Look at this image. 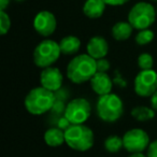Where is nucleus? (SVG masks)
Here are the masks:
<instances>
[{"instance_id":"393cba45","label":"nucleus","mask_w":157,"mask_h":157,"mask_svg":"<svg viewBox=\"0 0 157 157\" xmlns=\"http://www.w3.org/2000/svg\"><path fill=\"white\" fill-rule=\"evenodd\" d=\"M71 123L69 122V120H68L67 117H63V118H60V120L58 121V127L60 129H63V131L66 130V129H68L70 126H71Z\"/></svg>"},{"instance_id":"a878e982","label":"nucleus","mask_w":157,"mask_h":157,"mask_svg":"<svg viewBox=\"0 0 157 157\" xmlns=\"http://www.w3.org/2000/svg\"><path fill=\"white\" fill-rule=\"evenodd\" d=\"M105 2V5L109 6H123L125 3H127L129 0H103Z\"/></svg>"},{"instance_id":"a211bd4d","label":"nucleus","mask_w":157,"mask_h":157,"mask_svg":"<svg viewBox=\"0 0 157 157\" xmlns=\"http://www.w3.org/2000/svg\"><path fill=\"white\" fill-rule=\"evenodd\" d=\"M131 116L138 122H147L155 117V110L146 105H137L131 110Z\"/></svg>"},{"instance_id":"f8f14e48","label":"nucleus","mask_w":157,"mask_h":157,"mask_svg":"<svg viewBox=\"0 0 157 157\" xmlns=\"http://www.w3.org/2000/svg\"><path fill=\"white\" fill-rule=\"evenodd\" d=\"M90 87L98 96L110 94L112 90V80L107 72H96L90 78Z\"/></svg>"},{"instance_id":"2eb2a0df","label":"nucleus","mask_w":157,"mask_h":157,"mask_svg":"<svg viewBox=\"0 0 157 157\" xmlns=\"http://www.w3.org/2000/svg\"><path fill=\"white\" fill-rule=\"evenodd\" d=\"M103 0H87L83 6V13L90 18H99L105 10Z\"/></svg>"},{"instance_id":"2f4dec72","label":"nucleus","mask_w":157,"mask_h":157,"mask_svg":"<svg viewBox=\"0 0 157 157\" xmlns=\"http://www.w3.org/2000/svg\"><path fill=\"white\" fill-rule=\"evenodd\" d=\"M156 12H157V10H156Z\"/></svg>"},{"instance_id":"cd10ccee","label":"nucleus","mask_w":157,"mask_h":157,"mask_svg":"<svg viewBox=\"0 0 157 157\" xmlns=\"http://www.w3.org/2000/svg\"><path fill=\"white\" fill-rule=\"evenodd\" d=\"M9 3H10V0H0V9L2 10V11H5L8 6H9Z\"/></svg>"},{"instance_id":"1a4fd4ad","label":"nucleus","mask_w":157,"mask_h":157,"mask_svg":"<svg viewBox=\"0 0 157 157\" xmlns=\"http://www.w3.org/2000/svg\"><path fill=\"white\" fill-rule=\"evenodd\" d=\"M135 93L140 97H152L157 90V72L153 69L141 70L133 82Z\"/></svg>"},{"instance_id":"bb28decb","label":"nucleus","mask_w":157,"mask_h":157,"mask_svg":"<svg viewBox=\"0 0 157 157\" xmlns=\"http://www.w3.org/2000/svg\"><path fill=\"white\" fill-rule=\"evenodd\" d=\"M151 105L155 111H157V90L151 97Z\"/></svg>"},{"instance_id":"9d476101","label":"nucleus","mask_w":157,"mask_h":157,"mask_svg":"<svg viewBox=\"0 0 157 157\" xmlns=\"http://www.w3.org/2000/svg\"><path fill=\"white\" fill-rule=\"evenodd\" d=\"M56 18L48 11H41L33 20V28L42 37H50L56 30Z\"/></svg>"},{"instance_id":"20e7f679","label":"nucleus","mask_w":157,"mask_h":157,"mask_svg":"<svg viewBox=\"0 0 157 157\" xmlns=\"http://www.w3.org/2000/svg\"><path fill=\"white\" fill-rule=\"evenodd\" d=\"M96 112L98 117L103 122H116L124 114V103L121 97L110 93L99 96L96 103Z\"/></svg>"},{"instance_id":"aec40b11","label":"nucleus","mask_w":157,"mask_h":157,"mask_svg":"<svg viewBox=\"0 0 157 157\" xmlns=\"http://www.w3.org/2000/svg\"><path fill=\"white\" fill-rule=\"evenodd\" d=\"M154 39V33L151 29H142L139 30V33L136 35L135 41L139 45H146V44L151 43Z\"/></svg>"},{"instance_id":"4468645a","label":"nucleus","mask_w":157,"mask_h":157,"mask_svg":"<svg viewBox=\"0 0 157 157\" xmlns=\"http://www.w3.org/2000/svg\"><path fill=\"white\" fill-rule=\"evenodd\" d=\"M44 141L51 147H57L66 143L65 131L59 127H53L44 132Z\"/></svg>"},{"instance_id":"9b49d317","label":"nucleus","mask_w":157,"mask_h":157,"mask_svg":"<svg viewBox=\"0 0 157 157\" xmlns=\"http://www.w3.org/2000/svg\"><path fill=\"white\" fill-rule=\"evenodd\" d=\"M63 81V76L60 70L56 67L44 68L40 73V84L44 88L55 93L61 87Z\"/></svg>"},{"instance_id":"7ed1b4c3","label":"nucleus","mask_w":157,"mask_h":157,"mask_svg":"<svg viewBox=\"0 0 157 157\" xmlns=\"http://www.w3.org/2000/svg\"><path fill=\"white\" fill-rule=\"evenodd\" d=\"M66 144L78 152H86L94 145V132L84 124L73 125L65 130Z\"/></svg>"},{"instance_id":"b1692460","label":"nucleus","mask_w":157,"mask_h":157,"mask_svg":"<svg viewBox=\"0 0 157 157\" xmlns=\"http://www.w3.org/2000/svg\"><path fill=\"white\" fill-rule=\"evenodd\" d=\"M146 156L147 157H157V139L151 142L146 150Z\"/></svg>"},{"instance_id":"412c9836","label":"nucleus","mask_w":157,"mask_h":157,"mask_svg":"<svg viewBox=\"0 0 157 157\" xmlns=\"http://www.w3.org/2000/svg\"><path fill=\"white\" fill-rule=\"evenodd\" d=\"M138 67L141 70H150L153 68L154 65V59H153L152 55L148 53H142L138 57Z\"/></svg>"},{"instance_id":"f3484780","label":"nucleus","mask_w":157,"mask_h":157,"mask_svg":"<svg viewBox=\"0 0 157 157\" xmlns=\"http://www.w3.org/2000/svg\"><path fill=\"white\" fill-rule=\"evenodd\" d=\"M133 27L129 22H118L112 27V37L117 41H125L131 36Z\"/></svg>"},{"instance_id":"0eeeda50","label":"nucleus","mask_w":157,"mask_h":157,"mask_svg":"<svg viewBox=\"0 0 157 157\" xmlns=\"http://www.w3.org/2000/svg\"><path fill=\"white\" fill-rule=\"evenodd\" d=\"M92 114V105L85 98H74L65 109V117L73 125L84 124Z\"/></svg>"},{"instance_id":"f257e3e1","label":"nucleus","mask_w":157,"mask_h":157,"mask_svg":"<svg viewBox=\"0 0 157 157\" xmlns=\"http://www.w3.org/2000/svg\"><path fill=\"white\" fill-rule=\"evenodd\" d=\"M96 72V59L88 54L74 56L67 66V76L74 84H83L90 81Z\"/></svg>"},{"instance_id":"c85d7f7f","label":"nucleus","mask_w":157,"mask_h":157,"mask_svg":"<svg viewBox=\"0 0 157 157\" xmlns=\"http://www.w3.org/2000/svg\"><path fill=\"white\" fill-rule=\"evenodd\" d=\"M128 157H147V156L144 155L143 152H141V153H131Z\"/></svg>"},{"instance_id":"ddd939ff","label":"nucleus","mask_w":157,"mask_h":157,"mask_svg":"<svg viewBox=\"0 0 157 157\" xmlns=\"http://www.w3.org/2000/svg\"><path fill=\"white\" fill-rule=\"evenodd\" d=\"M86 51H87V54L96 60L105 58L109 52V44L105 38L96 36L90 39L86 45Z\"/></svg>"},{"instance_id":"6e6552de","label":"nucleus","mask_w":157,"mask_h":157,"mask_svg":"<svg viewBox=\"0 0 157 157\" xmlns=\"http://www.w3.org/2000/svg\"><path fill=\"white\" fill-rule=\"evenodd\" d=\"M147 132L141 128H132L123 136V145L128 153H141L147 150L150 145Z\"/></svg>"},{"instance_id":"4be33fe9","label":"nucleus","mask_w":157,"mask_h":157,"mask_svg":"<svg viewBox=\"0 0 157 157\" xmlns=\"http://www.w3.org/2000/svg\"><path fill=\"white\" fill-rule=\"evenodd\" d=\"M10 27H11L10 16L6 13V11L1 10L0 11V33H1V35L5 36L10 30Z\"/></svg>"},{"instance_id":"423d86ee","label":"nucleus","mask_w":157,"mask_h":157,"mask_svg":"<svg viewBox=\"0 0 157 157\" xmlns=\"http://www.w3.org/2000/svg\"><path fill=\"white\" fill-rule=\"evenodd\" d=\"M59 43L54 40H43L33 51V63L39 68H48L53 66L60 56Z\"/></svg>"},{"instance_id":"c756f323","label":"nucleus","mask_w":157,"mask_h":157,"mask_svg":"<svg viewBox=\"0 0 157 157\" xmlns=\"http://www.w3.org/2000/svg\"><path fill=\"white\" fill-rule=\"evenodd\" d=\"M15 1H23V0H15Z\"/></svg>"},{"instance_id":"dca6fc26","label":"nucleus","mask_w":157,"mask_h":157,"mask_svg":"<svg viewBox=\"0 0 157 157\" xmlns=\"http://www.w3.org/2000/svg\"><path fill=\"white\" fill-rule=\"evenodd\" d=\"M60 52L63 55H74L81 48V41L75 36L63 37L59 42Z\"/></svg>"},{"instance_id":"6ab92c4d","label":"nucleus","mask_w":157,"mask_h":157,"mask_svg":"<svg viewBox=\"0 0 157 157\" xmlns=\"http://www.w3.org/2000/svg\"><path fill=\"white\" fill-rule=\"evenodd\" d=\"M122 147H124V145H123V138L118 137V136H109L105 140V148L107 150V152L114 154V153L120 152Z\"/></svg>"},{"instance_id":"f03ea898","label":"nucleus","mask_w":157,"mask_h":157,"mask_svg":"<svg viewBox=\"0 0 157 157\" xmlns=\"http://www.w3.org/2000/svg\"><path fill=\"white\" fill-rule=\"evenodd\" d=\"M54 102V93L44 88L43 86H39L29 90L25 97L24 105L33 115H42L52 109Z\"/></svg>"},{"instance_id":"5701e85b","label":"nucleus","mask_w":157,"mask_h":157,"mask_svg":"<svg viewBox=\"0 0 157 157\" xmlns=\"http://www.w3.org/2000/svg\"><path fill=\"white\" fill-rule=\"evenodd\" d=\"M96 67H97V72H108L110 70V61L108 59L100 58L96 60Z\"/></svg>"},{"instance_id":"7c9ffc66","label":"nucleus","mask_w":157,"mask_h":157,"mask_svg":"<svg viewBox=\"0 0 157 157\" xmlns=\"http://www.w3.org/2000/svg\"><path fill=\"white\" fill-rule=\"evenodd\" d=\"M152 1H156V2H157V0H152Z\"/></svg>"},{"instance_id":"39448f33","label":"nucleus","mask_w":157,"mask_h":157,"mask_svg":"<svg viewBox=\"0 0 157 157\" xmlns=\"http://www.w3.org/2000/svg\"><path fill=\"white\" fill-rule=\"evenodd\" d=\"M157 12L148 2H138L131 8L128 13V22L135 29H147L154 24Z\"/></svg>"}]
</instances>
